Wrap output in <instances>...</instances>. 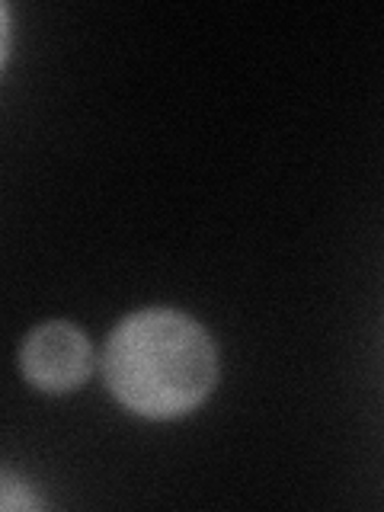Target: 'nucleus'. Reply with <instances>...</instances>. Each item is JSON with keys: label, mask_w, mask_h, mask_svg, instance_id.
I'll use <instances>...</instances> for the list:
<instances>
[{"label": "nucleus", "mask_w": 384, "mask_h": 512, "mask_svg": "<svg viewBox=\"0 0 384 512\" xmlns=\"http://www.w3.org/2000/svg\"><path fill=\"white\" fill-rule=\"evenodd\" d=\"M103 375L125 410L173 420L196 410L218 381V352L202 324L180 311L128 314L109 333Z\"/></svg>", "instance_id": "f257e3e1"}, {"label": "nucleus", "mask_w": 384, "mask_h": 512, "mask_svg": "<svg viewBox=\"0 0 384 512\" xmlns=\"http://www.w3.org/2000/svg\"><path fill=\"white\" fill-rule=\"evenodd\" d=\"M20 368L39 391L64 394L90 378L93 349L84 330L68 320H48L32 330L20 346Z\"/></svg>", "instance_id": "f03ea898"}]
</instances>
